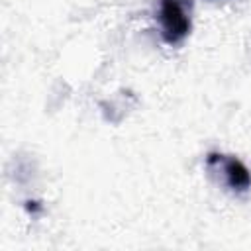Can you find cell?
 Listing matches in <instances>:
<instances>
[{
  "label": "cell",
  "mask_w": 251,
  "mask_h": 251,
  "mask_svg": "<svg viewBox=\"0 0 251 251\" xmlns=\"http://www.w3.org/2000/svg\"><path fill=\"white\" fill-rule=\"evenodd\" d=\"M161 22L169 41L180 39L188 31V18L176 0H165L161 8Z\"/></svg>",
  "instance_id": "cell-1"
}]
</instances>
